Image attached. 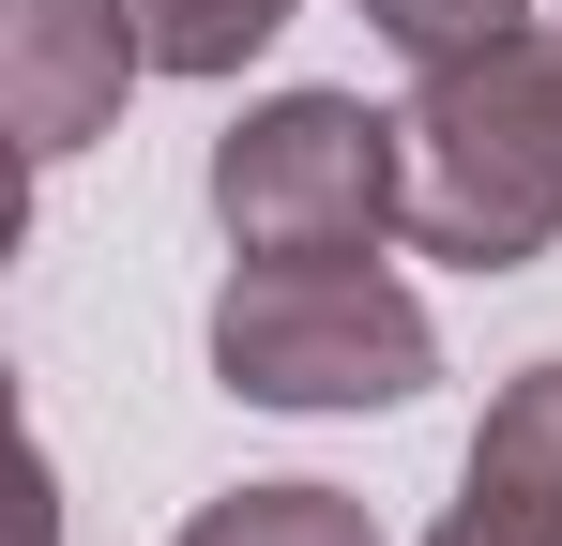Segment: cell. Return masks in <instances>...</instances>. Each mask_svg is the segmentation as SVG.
Segmentation results:
<instances>
[{
	"instance_id": "1",
	"label": "cell",
	"mask_w": 562,
	"mask_h": 546,
	"mask_svg": "<svg viewBox=\"0 0 562 546\" xmlns=\"http://www.w3.org/2000/svg\"><path fill=\"white\" fill-rule=\"evenodd\" d=\"M411 122V243L457 273H517L562 243V46L502 31L471 61H426Z\"/></svg>"
},
{
	"instance_id": "2",
	"label": "cell",
	"mask_w": 562,
	"mask_h": 546,
	"mask_svg": "<svg viewBox=\"0 0 562 546\" xmlns=\"http://www.w3.org/2000/svg\"><path fill=\"white\" fill-rule=\"evenodd\" d=\"M213 379L259 410H395L441 379V334L380 259H244L213 288Z\"/></svg>"
},
{
	"instance_id": "3",
	"label": "cell",
	"mask_w": 562,
	"mask_h": 546,
	"mask_svg": "<svg viewBox=\"0 0 562 546\" xmlns=\"http://www.w3.org/2000/svg\"><path fill=\"white\" fill-rule=\"evenodd\" d=\"M213 213L244 259H366L380 228H411V122L350 91H274L213 137Z\"/></svg>"
},
{
	"instance_id": "4",
	"label": "cell",
	"mask_w": 562,
	"mask_h": 546,
	"mask_svg": "<svg viewBox=\"0 0 562 546\" xmlns=\"http://www.w3.org/2000/svg\"><path fill=\"white\" fill-rule=\"evenodd\" d=\"M137 15L122 0H0V122H15V152L31 168H61V152H92L106 122H122V91H137Z\"/></svg>"
},
{
	"instance_id": "5",
	"label": "cell",
	"mask_w": 562,
	"mask_h": 546,
	"mask_svg": "<svg viewBox=\"0 0 562 546\" xmlns=\"http://www.w3.org/2000/svg\"><path fill=\"white\" fill-rule=\"evenodd\" d=\"M426 546H562V364H517L471 425V470Z\"/></svg>"
},
{
	"instance_id": "6",
	"label": "cell",
	"mask_w": 562,
	"mask_h": 546,
	"mask_svg": "<svg viewBox=\"0 0 562 546\" xmlns=\"http://www.w3.org/2000/svg\"><path fill=\"white\" fill-rule=\"evenodd\" d=\"M183 546H380V516L350 486H228L183 516Z\"/></svg>"
},
{
	"instance_id": "7",
	"label": "cell",
	"mask_w": 562,
	"mask_h": 546,
	"mask_svg": "<svg viewBox=\"0 0 562 546\" xmlns=\"http://www.w3.org/2000/svg\"><path fill=\"white\" fill-rule=\"evenodd\" d=\"M122 15H137L153 77H244V61L289 31V0H122Z\"/></svg>"
},
{
	"instance_id": "8",
	"label": "cell",
	"mask_w": 562,
	"mask_h": 546,
	"mask_svg": "<svg viewBox=\"0 0 562 546\" xmlns=\"http://www.w3.org/2000/svg\"><path fill=\"white\" fill-rule=\"evenodd\" d=\"M517 15H532V0H366V31H380V46H411V77H426V61H471V46H502Z\"/></svg>"
}]
</instances>
